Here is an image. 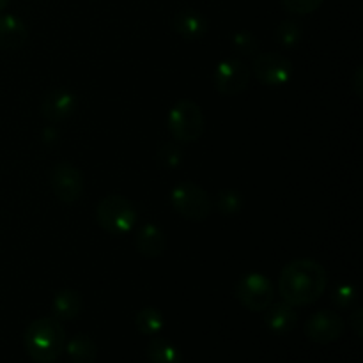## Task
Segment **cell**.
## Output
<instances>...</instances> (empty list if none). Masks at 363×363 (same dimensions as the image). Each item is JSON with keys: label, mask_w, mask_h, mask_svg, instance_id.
Returning <instances> with one entry per match:
<instances>
[{"label": "cell", "mask_w": 363, "mask_h": 363, "mask_svg": "<svg viewBox=\"0 0 363 363\" xmlns=\"http://www.w3.org/2000/svg\"><path fill=\"white\" fill-rule=\"evenodd\" d=\"M298 321V314L293 305L280 301V303H272L264 311V323L273 333H289Z\"/></svg>", "instance_id": "5bb4252c"}, {"label": "cell", "mask_w": 363, "mask_h": 363, "mask_svg": "<svg viewBox=\"0 0 363 363\" xmlns=\"http://www.w3.org/2000/svg\"><path fill=\"white\" fill-rule=\"evenodd\" d=\"M96 222L108 234L121 236L133 229L137 222V213L128 199L121 195H108L101 199L96 208Z\"/></svg>", "instance_id": "277c9868"}, {"label": "cell", "mask_w": 363, "mask_h": 363, "mask_svg": "<svg viewBox=\"0 0 363 363\" xmlns=\"http://www.w3.org/2000/svg\"><path fill=\"white\" fill-rule=\"evenodd\" d=\"M350 323H351V326H353V330H354V333H357L358 337H362L363 335V312H362V308H354L353 311V314L350 315Z\"/></svg>", "instance_id": "4316f807"}, {"label": "cell", "mask_w": 363, "mask_h": 363, "mask_svg": "<svg viewBox=\"0 0 363 363\" xmlns=\"http://www.w3.org/2000/svg\"><path fill=\"white\" fill-rule=\"evenodd\" d=\"M252 71L259 82L277 87V85L287 84L293 77L294 69L293 62L287 57L275 52H268L255 57L254 62H252Z\"/></svg>", "instance_id": "ba28073f"}, {"label": "cell", "mask_w": 363, "mask_h": 363, "mask_svg": "<svg viewBox=\"0 0 363 363\" xmlns=\"http://www.w3.org/2000/svg\"><path fill=\"white\" fill-rule=\"evenodd\" d=\"M170 135L179 142H195L204 133L206 119L201 106L191 99H181L170 108L167 117Z\"/></svg>", "instance_id": "3957f363"}, {"label": "cell", "mask_w": 363, "mask_h": 363, "mask_svg": "<svg viewBox=\"0 0 363 363\" xmlns=\"http://www.w3.org/2000/svg\"><path fill=\"white\" fill-rule=\"evenodd\" d=\"M7 6H9V0H0V13H2Z\"/></svg>", "instance_id": "f1b7e54d"}, {"label": "cell", "mask_w": 363, "mask_h": 363, "mask_svg": "<svg viewBox=\"0 0 363 363\" xmlns=\"http://www.w3.org/2000/svg\"><path fill=\"white\" fill-rule=\"evenodd\" d=\"M332 301L339 308H350L353 307L354 301H357V289L351 284H340L333 289Z\"/></svg>", "instance_id": "cb8c5ba5"}, {"label": "cell", "mask_w": 363, "mask_h": 363, "mask_svg": "<svg viewBox=\"0 0 363 363\" xmlns=\"http://www.w3.org/2000/svg\"><path fill=\"white\" fill-rule=\"evenodd\" d=\"M170 201L181 216L194 222H202L211 213V201L208 194L199 184L190 183V181L177 184L170 194Z\"/></svg>", "instance_id": "5b68a950"}, {"label": "cell", "mask_w": 363, "mask_h": 363, "mask_svg": "<svg viewBox=\"0 0 363 363\" xmlns=\"http://www.w3.org/2000/svg\"><path fill=\"white\" fill-rule=\"evenodd\" d=\"M328 275L314 259H296L284 266L279 279V293L293 307L312 305L325 293Z\"/></svg>", "instance_id": "6da1fadb"}, {"label": "cell", "mask_w": 363, "mask_h": 363, "mask_svg": "<svg viewBox=\"0 0 363 363\" xmlns=\"http://www.w3.org/2000/svg\"><path fill=\"white\" fill-rule=\"evenodd\" d=\"M344 333V321L332 311L315 312L305 325V335L315 344H332Z\"/></svg>", "instance_id": "30bf717a"}, {"label": "cell", "mask_w": 363, "mask_h": 363, "mask_svg": "<svg viewBox=\"0 0 363 363\" xmlns=\"http://www.w3.org/2000/svg\"><path fill=\"white\" fill-rule=\"evenodd\" d=\"M325 0H282L286 11L293 14H311L321 7Z\"/></svg>", "instance_id": "d4e9b609"}, {"label": "cell", "mask_w": 363, "mask_h": 363, "mask_svg": "<svg viewBox=\"0 0 363 363\" xmlns=\"http://www.w3.org/2000/svg\"><path fill=\"white\" fill-rule=\"evenodd\" d=\"M275 38L282 46H286V48H293V46H296L298 43L301 41L300 23H296V21L293 20L282 21V23L277 27Z\"/></svg>", "instance_id": "ffe728a7"}, {"label": "cell", "mask_w": 363, "mask_h": 363, "mask_svg": "<svg viewBox=\"0 0 363 363\" xmlns=\"http://www.w3.org/2000/svg\"><path fill=\"white\" fill-rule=\"evenodd\" d=\"M236 298L248 311L264 312L273 303L275 287L262 273H248L238 282Z\"/></svg>", "instance_id": "8992f818"}, {"label": "cell", "mask_w": 363, "mask_h": 363, "mask_svg": "<svg viewBox=\"0 0 363 363\" xmlns=\"http://www.w3.org/2000/svg\"><path fill=\"white\" fill-rule=\"evenodd\" d=\"M216 208L227 216L238 215L243 209V199L236 190H223L220 191L218 199H216Z\"/></svg>", "instance_id": "44dd1931"}, {"label": "cell", "mask_w": 363, "mask_h": 363, "mask_svg": "<svg viewBox=\"0 0 363 363\" xmlns=\"http://www.w3.org/2000/svg\"><path fill=\"white\" fill-rule=\"evenodd\" d=\"M78 106L77 96L67 89H53L45 96L41 105L43 117L50 123L57 124L69 119Z\"/></svg>", "instance_id": "8fae6325"}, {"label": "cell", "mask_w": 363, "mask_h": 363, "mask_svg": "<svg viewBox=\"0 0 363 363\" xmlns=\"http://www.w3.org/2000/svg\"><path fill=\"white\" fill-rule=\"evenodd\" d=\"M53 318L57 321H73L82 312V296L77 289H60L52 301Z\"/></svg>", "instance_id": "2e32d148"}, {"label": "cell", "mask_w": 363, "mask_h": 363, "mask_svg": "<svg viewBox=\"0 0 363 363\" xmlns=\"http://www.w3.org/2000/svg\"><path fill=\"white\" fill-rule=\"evenodd\" d=\"M233 46L241 55H254L259 50V41L252 32L240 30L233 35Z\"/></svg>", "instance_id": "7402d4cb"}, {"label": "cell", "mask_w": 363, "mask_h": 363, "mask_svg": "<svg viewBox=\"0 0 363 363\" xmlns=\"http://www.w3.org/2000/svg\"><path fill=\"white\" fill-rule=\"evenodd\" d=\"M149 363H183L179 350L165 337H155L147 346Z\"/></svg>", "instance_id": "ac0fdd59"}, {"label": "cell", "mask_w": 363, "mask_h": 363, "mask_svg": "<svg viewBox=\"0 0 363 363\" xmlns=\"http://www.w3.org/2000/svg\"><path fill=\"white\" fill-rule=\"evenodd\" d=\"M250 80V69L240 59L222 60L215 69V87L223 96H236L247 89Z\"/></svg>", "instance_id": "9c48e42d"}, {"label": "cell", "mask_w": 363, "mask_h": 363, "mask_svg": "<svg viewBox=\"0 0 363 363\" xmlns=\"http://www.w3.org/2000/svg\"><path fill=\"white\" fill-rule=\"evenodd\" d=\"M28 38L27 27L13 14H0V48L16 50L25 45Z\"/></svg>", "instance_id": "9a60e30c"}, {"label": "cell", "mask_w": 363, "mask_h": 363, "mask_svg": "<svg viewBox=\"0 0 363 363\" xmlns=\"http://www.w3.org/2000/svg\"><path fill=\"white\" fill-rule=\"evenodd\" d=\"M163 325H165V319H163V314L155 307H145L142 308L140 312L135 318V326H137L138 332L142 335L147 337H156L163 330Z\"/></svg>", "instance_id": "d6986e66"}, {"label": "cell", "mask_w": 363, "mask_h": 363, "mask_svg": "<svg viewBox=\"0 0 363 363\" xmlns=\"http://www.w3.org/2000/svg\"><path fill=\"white\" fill-rule=\"evenodd\" d=\"M172 28L177 35L186 41H197V39L204 38V34L208 32V20L199 11L183 9L174 14Z\"/></svg>", "instance_id": "7c38bea8"}, {"label": "cell", "mask_w": 363, "mask_h": 363, "mask_svg": "<svg viewBox=\"0 0 363 363\" xmlns=\"http://www.w3.org/2000/svg\"><path fill=\"white\" fill-rule=\"evenodd\" d=\"M135 247H137L138 254L144 255V257H160L167 248L165 234L160 227L152 225V223L142 225L135 236Z\"/></svg>", "instance_id": "4fadbf2b"}, {"label": "cell", "mask_w": 363, "mask_h": 363, "mask_svg": "<svg viewBox=\"0 0 363 363\" xmlns=\"http://www.w3.org/2000/svg\"><path fill=\"white\" fill-rule=\"evenodd\" d=\"M53 195L64 204H73L84 194V176L73 163L60 162L50 172Z\"/></svg>", "instance_id": "52a82bcc"}, {"label": "cell", "mask_w": 363, "mask_h": 363, "mask_svg": "<svg viewBox=\"0 0 363 363\" xmlns=\"http://www.w3.org/2000/svg\"><path fill=\"white\" fill-rule=\"evenodd\" d=\"M23 344L35 363H53L66 350V330L53 315L35 319L25 332Z\"/></svg>", "instance_id": "7a4b0ae2"}, {"label": "cell", "mask_w": 363, "mask_h": 363, "mask_svg": "<svg viewBox=\"0 0 363 363\" xmlns=\"http://www.w3.org/2000/svg\"><path fill=\"white\" fill-rule=\"evenodd\" d=\"M66 351L71 363H96V357H98L96 342L85 333L74 335L73 339L67 340Z\"/></svg>", "instance_id": "e0dca14e"}, {"label": "cell", "mask_w": 363, "mask_h": 363, "mask_svg": "<svg viewBox=\"0 0 363 363\" xmlns=\"http://www.w3.org/2000/svg\"><path fill=\"white\" fill-rule=\"evenodd\" d=\"M183 162V151L174 144H165L158 149V163L163 169H176Z\"/></svg>", "instance_id": "603a6c76"}, {"label": "cell", "mask_w": 363, "mask_h": 363, "mask_svg": "<svg viewBox=\"0 0 363 363\" xmlns=\"http://www.w3.org/2000/svg\"><path fill=\"white\" fill-rule=\"evenodd\" d=\"M60 140V135L57 131L55 126H48L41 135V142L46 145V147H55Z\"/></svg>", "instance_id": "484cf974"}, {"label": "cell", "mask_w": 363, "mask_h": 363, "mask_svg": "<svg viewBox=\"0 0 363 363\" xmlns=\"http://www.w3.org/2000/svg\"><path fill=\"white\" fill-rule=\"evenodd\" d=\"M362 67H358L357 69V78H354V85H357V89H354V92H357V96H362Z\"/></svg>", "instance_id": "83f0119b"}]
</instances>
